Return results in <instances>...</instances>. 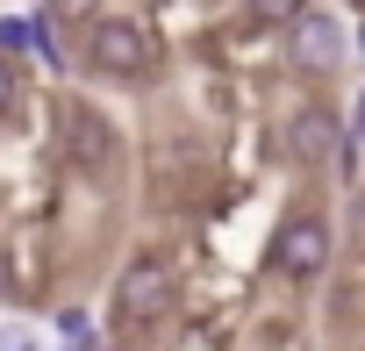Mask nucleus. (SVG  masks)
I'll use <instances>...</instances> for the list:
<instances>
[{
	"mask_svg": "<svg viewBox=\"0 0 365 351\" xmlns=\"http://www.w3.org/2000/svg\"><path fill=\"white\" fill-rule=\"evenodd\" d=\"M165 308H172V265H165L158 251L129 258V265H122V280H115L108 315H115L122 330H150V322H165Z\"/></svg>",
	"mask_w": 365,
	"mask_h": 351,
	"instance_id": "obj_1",
	"label": "nucleus"
},
{
	"mask_svg": "<svg viewBox=\"0 0 365 351\" xmlns=\"http://www.w3.org/2000/svg\"><path fill=\"white\" fill-rule=\"evenodd\" d=\"M86 65L101 79H143L150 72V36L129 15H93L86 22Z\"/></svg>",
	"mask_w": 365,
	"mask_h": 351,
	"instance_id": "obj_2",
	"label": "nucleus"
},
{
	"mask_svg": "<svg viewBox=\"0 0 365 351\" xmlns=\"http://www.w3.org/2000/svg\"><path fill=\"white\" fill-rule=\"evenodd\" d=\"M329 251H336V237H329V223L308 215V208H294V215L272 230V273H279V280H322V273H329Z\"/></svg>",
	"mask_w": 365,
	"mask_h": 351,
	"instance_id": "obj_3",
	"label": "nucleus"
},
{
	"mask_svg": "<svg viewBox=\"0 0 365 351\" xmlns=\"http://www.w3.org/2000/svg\"><path fill=\"white\" fill-rule=\"evenodd\" d=\"M287 58H294V72H301V79H329V72L351 58V36H344V22H336V15L301 8V15L287 22Z\"/></svg>",
	"mask_w": 365,
	"mask_h": 351,
	"instance_id": "obj_4",
	"label": "nucleus"
},
{
	"mask_svg": "<svg viewBox=\"0 0 365 351\" xmlns=\"http://www.w3.org/2000/svg\"><path fill=\"white\" fill-rule=\"evenodd\" d=\"M287 158H294V165H329V158H344V122H336L322 101L294 108V122H287Z\"/></svg>",
	"mask_w": 365,
	"mask_h": 351,
	"instance_id": "obj_5",
	"label": "nucleus"
},
{
	"mask_svg": "<svg viewBox=\"0 0 365 351\" xmlns=\"http://www.w3.org/2000/svg\"><path fill=\"white\" fill-rule=\"evenodd\" d=\"M65 151H72L79 172H93V180H101V172L115 165V129H108L86 101H65Z\"/></svg>",
	"mask_w": 365,
	"mask_h": 351,
	"instance_id": "obj_6",
	"label": "nucleus"
},
{
	"mask_svg": "<svg viewBox=\"0 0 365 351\" xmlns=\"http://www.w3.org/2000/svg\"><path fill=\"white\" fill-rule=\"evenodd\" d=\"M244 8H251V22H265V29H287V22L308 8V0H244Z\"/></svg>",
	"mask_w": 365,
	"mask_h": 351,
	"instance_id": "obj_7",
	"label": "nucleus"
},
{
	"mask_svg": "<svg viewBox=\"0 0 365 351\" xmlns=\"http://www.w3.org/2000/svg\"><path fill=\"white\" fill-rule=\"evenodd\" d=\"M86 330H93V322H86V308H65V315H58V337H65L72 351H93V344H86Z\"/></svg>",
	"mask_w": 365,
	"mask_h": 351,
	"instance_id": "obj_8",
	"label": "nucleus"
},
{
	"mask_svg": "<svg viewBox=\"0 0 365 351\" xmlns=\"http://www.w3.org/2000/svg\"><path fill=\"white\" fill-rule=\"evenodd\" d=\"M43 8H51V22H93L101 0H43Z\"/></svg>",
	"mask_w": 365,
	"mask_h": 351,
	"instance_id": "obj_9",
	"label": "nucleus"
},
{
	"mask_svg": "<svg viewBox=\"0 0 365 351\" xmlns=\"http://www.w3.org/2000/svg\"><path fill=\"white\" fill-rule=\"evenodd\" d=\"M29 44H36V22H15V15L0 22V51H8V58H15V51H29Z\"/></svg>",
	"mask_w": 365,
	"mask_h": 351,
	"instance_id": "obj_10",
	"label": "nucleus"
},
{
	"mask_svg": "<svg viewBox=\"0 0 365 351\" xmlns=\"http://www.w3.org/2000/svg\"><path fill=\"white\" fill-rule=\"evenodd\" d=\"M0 351H43V337L29 322H0Z\"/></svg>",
	"mask_w": 365,
	"mask_h": 351,
	"instance_id": "obj_11",
	"label": "nucleus"
},
{
	"mask_svg": "<svg viewBox=\"0 0 365 351\" xmlns=\"http://www.w3.org/2000/svg\"><path fill=\"white\" fill-rule=\"evenodd\" d=\"M15 101H22V79H15V65H8V51H0V122L15 115Z\"/></svg>",
	"mask_w": 365,
	"mask_h": 351,
	"instance_id": "obj_12",
	"label": "nucleus"
},
{
	"mask_svg": "<svg viewBox=\"0 0 365 351\" xmlns=\"http://www.w3.org/2000/svg\"><path fill=\"white\" fill-rule=\"evenodd\" d=\"M351 143L365 151V93H358V115H351Z\"/></svg>",
	"mask_w": 365,
	"mask_h": 351,
	"instance_id": "obj_13",
	"label": "nucleus"
},
{
	"mask_svg": "<svg viewBox=\"0 0 365 351\" xmlns=\"http://www.w3.org/2000/svg\"><path fill=\"white\" fill-rule=\"evenodd\" d=\"M358 51H365V29H358Z\"/></svg>",
	"mask_w": 365,
	"mask_h": 351,
	"instance_id": "obj_14",
	"label": "nucleus"
},
{
	"mask_svg": "<svg viewBox=\"0 0 365 351\" xmlns=\"http://www.w3.org/2000/svg\"><path fill=\"white\" fill-rule=\"evenodd\" d=\"M358 351H365V344H358Z\"/></svg>",
	"mask_w": 365,
	"mask_h": 351,
	"instance_id": "obj_15",
	"label": "nucleus"
}]
</instances>
